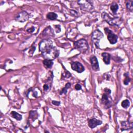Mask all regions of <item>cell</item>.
Returning a JSON list of instances; mask_svg holds the SVG:
<instances>
[{
    "mask_svg": "<svg viewBox=\"0 0 133 133\" xmlns=\"http://www.w3.org/2000/svg\"><path fill=\"white\" fill-rule=\"evenodd\" d=\"M111 10H112V11L114 14H116L117 13V11L118 10L119 8V6L116 3H113L111 5V7H110Z\"/></svg>",
    "mask_w": 133,
    "mask_h": 133,
    "instance_id": "obj_18",
    "label": "cell"
},
{
    "mask_svg": "<svg viewBox=\"0 0 133 133\" xmlns=\"http://www.w3.org/2000/svg\"><path fill=\"white\" fill-rule=\"evenodd\" d=\"M71 83H66V84L65 87V88H66V89H68V88H69L71 87Z\"/></svg>",
    "mask_w": 133,
    "mask_h": 133,
    "instance_id": "obj_24",
    "label": "cell"
},
{
    "mask_svg": "<svg viewBox=\"0 0 133 133\" xmlns=\"http://www.w3.org/2000/svg\"><path fill=\"white\" fill-rule=\"evenodd\" d=\"M102 56L103 57V60L106 65H109L110 62V55L107 53H103L102 54Z\"/></svg>",
    "mask_w": 133,
    "mask_h": 133,
    "instance_id": "obj_14",
    "label": "cell"
},
{
    "mask_svg": "<svg viewBox=\"0 0 133 133\" xmlns=\"http://www.w3.org/2000/svg\"><path fill=\"white\" fill-rule=\"evenodd\" d=\"M75 89H76V90H80V89H81L82 87H81V86L79 84H77L76 85H75Z\"/></svg>",
    "mask_w": 133,
    "mask_h": 133,
    "instance_id": "obj_23",
    "label": "cell"
},
{
    "mask_svg": "<svg viewBox=\"0 0 133 133\" xmlns=\"http://www.w3.org/2000/svg\"><path fill=\"white\" fill-rule=\"evenodd\" d=\"M90 63H91L92 67L95 71H98L99 70V66L98 62L96 56H92L90 58Z\"/></svg>",
    "mask_w": 133,
    "mask_h": 133,
    "instance_id": "obj_10",
    "label": "cell"
},
{
    "mask_svg": "<svg viewBox=\"0 0 133 133\" xmlns=\"http://www.w3.org/2000/svg\"><path fill=\"white\" fill-rule=\"evenodd\" d=\"M11 115L12 116V117L15 118L18 121H20L22 119V116L21 115L15 111H12L11 112Z\"/></svg>",
    "mask_w": 133,
    "mask_h": 133,
    "instance_id": "obj_17",
    "label": "cell"
},
{
    "mask_svg": "<svg viewBox=\"0 0 133 133\" xmlns=\"http://www.w3.org/2000/svg\"><path fill=\"white\" fill-rule=\"evenodd\" d=\"M71 68L72 70L76 71L78 73H82L85 70L83 66L79 62L72 63Z\"/></svg>",
    "mask_w": 133,
    "mask_h": 133,
    "instance_id": "obj_9",
    "label": "cell"
},
{
    "mask_svg": "<svg viewBox=\"0 0 133 133\" xmlns=\"http://www.w3.org/2000/svg\"><path fill=\"white\" fill-rule=\"evenodd\" d=\"M133 1H129L126 3V7L131 11H132L133 10Z\"/></svg>",
    "mask_w": 133,
    "mask_h": 133,
    "instance_id": "obj_19",
    "label": "cell"
},
{
    "mask_svg": "<svg viewBox=\"0 0 133 133\" xmlns=\"http://www.w3.org/2000/svg\"><path fill=\"white\" fill-rule=\"evenodd\" d=\"M102 124V122L100 120H97L95 118L90 119L88 121V126L90 128L94 129L99 125Z\"/></svg>",
    "mask_w": 133,
    "mask_h": 133,
    "instance_id": "obj_11",
    "label": "cell"
},
{
    "mask_svg": "<svg viewBox=\"0 0 133 133\" xmlns=\"http://www.w3.org/2000/svg\"><path fill=\"white\" fill-rule=\"evenodd\" d=\"M74 48L82 53H86L88 50V44L85 39H81L74 43Z\"/></svg>",
    "mask_w": 133,
    "mask_h": 133,
    "instance_id": "obj_2",
    "label": "cell"
},
{
    "mask_svg": "<svg viewBox=\"0 0 133 133\" xmlns=\"http://www.w3.org/2000/svg\"><path fill=\"white\" fill-rule=\"evenodd\" d=\"M49 88V86H48L47 84H45V85L43 86V89L44 91H46Z\"/></svg>",
    "mask_w": 133,
    "mask_h": 133,
    "instance_id": "obj_26",
    "label": "cell"
},
{
    "mask_svg": "<svg viewBox=\"0 0 133 133\" xmlns=\"http://www.w3.org/2000/svg\"><path fill=\"white\" fill-rule=\"evenodd\" d=\"M105 94H104L103 95H102L101 101H102V103L104 105H105V106L109 108L110 106V102L109 100L108 95H109L110 94L111 90L109 89L106 88L105 89Z\"/></svg>",
    "mask_w": 133,
    "mask_h": 133,
    "instance_id": "obj_8",
    "label": "cell"
},
{
    "mask_svg": "<svg viewBox=\"0 0 133 133\" xmlns=\"http://www.w3.org/2000/svg\"><path fill=\"white\" fill-rule=\"evenodd\" d=\"M39 49L45 59L52 60L59 56V51L53 45L52 42L49 39H44L41 41Z\"/></svg>",
    "mask_w": 133,
    "mask_h": 133,
    "instance_id": "obj_1",
    "label": "cell"
},
{
    "mask_svg": "<svg viewBox=\"0 0 133 133\" xmlns=\"http://www.w3.org/2000/svg\"><path fill=\"white\" fill-rule=\"evenodd\" d=\"M102 18H103L106 22H107L111 26H120L122 21L121 19L120 18L115 17L112 18L109 15L107 14L106 12H104L102 15Z\"/></svg>",
    "mask_w": 133,
    "mask_h": 133,
    "instance_id": "obj_3",
    "label": "cell"
},
{
    "mask_svg": "<svg viewBox=\"0 0 133 133\" xmlns=\"http://www.w3.org/2000/svg\"><path fill=\"white\" fill-rule=\"evenodd\" d=\"M52 103L54 105L59 106L60 105V102H58V101H52Z\"/></svg>",
    "mask_w": 133,
    "mask_h": 133,
    "instance_id": "obj_25",
    "label": "cell"
},
{
    "mask_svg": "<svg viewBox=\"0 0 133 133\" xmlns=\"http://www.w3.org/2000/svg\"><path fill=\"white\" fill-rule=\"evenodd\" d=\"M78 5L82 10L86 11H90L93 9L92 2L90 1H78Z\"/></svg>",
    "mask_w": 133,
    "mask_h": 133,
    "instance_id": "obj_5",
    "label": "cell"
},
{
    "mask_svg": "<svg viewBox=\"0 0 133 133\" xmlns=\"http://www.w3.org/2000/svg\"><path fill=\"white\" fill-rule=\"evenodd\" d=\"M38 114L36 111H31L30 113V118H32V119H34V120L36 119L37 118H35V117L38 118Z\"/></svg>",
    "mask_w": 133,
    "mask_h": 133,
    "instance_id": "obj_21",
    "label": "cell"
},
{
    "mask_svg": "<svg viewBox=\"0 0 133 133\" xmlns=\"http://www.w3.org/2000/svg\"><path fill=\"white\" fill-rule=\"evenodd\" d=\"M130 102L128 99L123 100L121 103V105H122V107H123L124 108H128L130 106Z\"/></svg>",
    "mask_w": 133,
    "mask_h": 133,
    "instance_id": "obj_20",
    "label": "cell"
},
{
    "mask_svg": "<svg viewBox=\"0 0 133 133\" xmlns=\"http://www.w3.org/2000/svg\"><path fill=\"white\" fill-rule=\"evenodd\" d=\"M122 130H128L133 129V123L129 121L122 122Z\"/></svg>",
    "mask_w": 133,
    "mask_h": 133,
    "instance_id": "obj_13",
    "label": "cell"
},
{
    "mask_svg": "<svg viewBox=\"0 0 133 133\" xmlns=\"http://www.w3.org/2000/svg\"><path fill=\"white\" fill-rule=\"evenodd\" d=\"M43 35L45 37H52L54 35V30L49 26L44 29L43 32Z\"/></svg>",
    "mask_w": 133,
    "mask_h": 133,
    "instance_id": "obj_12",
    "label": "cell"
},
{
    "mask_svg": "<svg viewBox=\"0 0 133 133\" xmlns=\"http://www.w3.org/2000/svg\"><path fill=\"white\" fill-rule=\"evenodd\" d=\"M124 75L126 76V78L124 81V85H128L129 82L131 81V78L129 77V76L128 75V73H125Z\"/></svg>",
    "mask_w": 133,
    "mask_h": 133,
    "instance_id": "obj_22",
    "label": "cell"
},
{
    "mask_svg": "<svg viewBox=\"0 0 133 133\" xmlns=\"http://www.w3.org/2000/svg\"><path fill=\"white\" fill-rule=\"evenodd\" d=\"M29 18V14L26 11H22L18 13L15 17V19L16 21L20 22H24L27 21Z\"/></svg>",
    "mask_w": 133,
    "mask_h": 133,
    "instance_id": "obj_7",
    "label": "cell"
},
{
    "mask_svg": "<svg viewBox=\"0 0 133 133\" xmlns=\"http://www.w3.org/2000/svg\"><path fill=\"white\" fill-rule=\"evenodd\" d=\"M105 31L107 35V39L111 44H116L118 41V37L108 28H105Z\"/></svg>",
    "mask_w": 133,
    "mask_h": 133,
    "instance_id": "obj_6",
    "label": "cell"
},
{
    "mask_svg": "<svg viewBox=\"0 0 133 133\" xmlns=\"http://www.w3.org/2000/svg\"><path fill=\"white\" fill-rule=\"evenodd\" d=\"M104 37V34L98 30H96L92 35V41L97 48L99 47V41Z\"/></svg>",
    "mask_w": 133,
    "mask_h": 133,
    "instance_id": "obj_4",
    "label": "cell"
},
{
    "mask_svg": "<svg viewBox=\"0 0 133 133\" xmlns=\"http://www.w3.org/2000/svg\"><path fill=\"white\" fill-rule=\"evenodd\" d=\"M29 30H27V31L28 32H30V33H31V32H33L34 31V27H32V28H30V29H29Z\"/></svg>",
    "mask_w": 133,
    "mask_h": 133,
    "instance_id": "obj_27",
    "label": "cell"
},
{
    "mask_svg": "<svg viewBox=\"0 0 133 133\" xmlns=\"http://www.w3.org/2000/svg\"><path fill=\"white\" fill-rule=\"evenodd\" d=\"M43 64L46 68H51L53 65V62H52V60L45 59L43 61Z\"/></svg>",
    "mask_w": 133,
    "mask_h": 133,
    "instance_id": "obj_16",
    "label": "cell"
},
{
    "mask_svg": "<svg viewBox=\"0 0 133 133\" xmlns=\"http://www.w3.org/2000/svg\"><path fill=\"white\" fill-rule=\"evenodd\" d=\"M57 17H58L57 15L55 13H53V12H51V13H48L46 15V17L47 18L51 20H54L56 19Z\"/></svg>",
    "mask_w": 133,
    "mask_h": 133,
    "instance_id": "obj_15",
    "label": "cell"
}]
</instances>
